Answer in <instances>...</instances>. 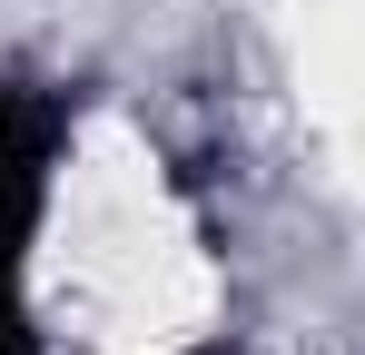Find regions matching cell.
Returning <instances> with one entry per match:
<instances>
[{"label": "cell", "instance_id": "6da1fadb", "mask_svg": "<svg viewBox=\"0 0 365 355\" xmlns=\"http://www.w3.org/2000/svg\"><path fill=\"white\" fill-rule=\"evenodd\" d=\"M60 158H69V99L40 79H0V355H40V227L60 207Z\"/></svg>", "mask_w": 365, "mask_h": 355}]
</instances>
